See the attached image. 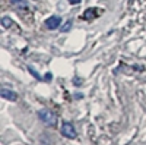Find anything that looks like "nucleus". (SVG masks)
<instances>
[{"instance_id":"f03ea898","label":"nucleus","mask_w":146,"mask_h":145,"mask_svg":"<svg viewBox=\"0 0 146 145\" xmlns=\"http://www.w3.org/2000/svg\"><path fill=\"white\" fill-rule=\"evenodd\" d=\"M60 134L67 139H75L76 138V129L70 122H63L62 129H60Z\"/></svg>"},{"instance_id":"6e6552de","label":"nucleus","mask_w":146,"mask_h":145,"mask_svg":"<svg viewBox=\"0 0 146 145\" xmlns=\"http://www.w3.org/2000/svg\"><path fill=\"white\" fill-rule=\"evenodd\" d=\"M94 12H95L94 9H88L86 12H85V15H83V19H89V18L92 16V13H94Z\"/></svg>"},{"instance_id":"f257e3e1","label":"nucleus","mask_w":146,"mask_h":145,"mask_svg":"<svg viewBox=\"0 0 146 145\" xmlns=\"http://www.w3.org/2000/svg\"><path fill=\"white\" fill-rule=\"evenodd\" d=\"M38 117L45 126H54L57 123V116L50 110V108H41L38 112Z\"/></svg>"},{"instance_id":"1a4fd4ad","label":"nucleus","mask_w":146,"mask_h":145,"mask_svg":"<svg viewBox=\"0 0 146 145\" xmlns=\"http://www.w3.org/2000/svg\"><path fill=\"white\" fill-rule=\"evenodd\" d=\"M28 69H29V70H31V74H32V75H34V76H35V78H36V79H41V76H40V75H38V72H36V70H34V69H32V67H31V66H29V67H28Z\"/></svg>"},{"instance_id":"423d86ee","label":"nucleus","mask_w":146,"mask_h":145,"mask_svg":"<svg viewBox=\"0 0 146 145\" xmlns=\"http://www.w3.org/2000/svg\"><path fill=\"white\" fill-rule=\"evenodd\" d=\"M2 25H3V28H9L10 25H13V22H12L10 18L5 16V18H2Z\"/></svg>"},{"instance_id":"9b49d317","label":"nucleus","mask_w":146,"mask_h":145,"mask_svg":"<svg viewBox=\"0 0 146 145\" xmlns=\"http://www.w3.org/2000/svg\"><path fill=\"white\" fill-rule=\"evenodd\" d=\"M51 78H53V76H51V74H47V75H45V79H48V81H50Z\"/></svg>"},{"instance_id":"20e7f679","label":"nucleus","mask_w":146,"mask_h":145,"mask_svg":"<svg viewBox=\"0 0 146 145\" xmlns=\"http://www.w3.org/2000/svg\"><path fill=\"white\" fill-rule=\"evenodd\" d=\"M0 95L3 97V98L9 100V101H16L18 100V94L10 91V90H6V88H2V91H0Z\"/></svg>"},{"instance_id":"9d476101","label":"nucleus","mask_w":146,"mask_h":145,"mask_svg":"<svg viewBox=\"0 0 146 145\" xmlns=\"http://www.w3.org/2000/svg\"><path fill=\"white\" fill-rule=\"evenodd\" d=\"M80 2H82V0H69V3H70V5H79Z\"/></svg>"},{"instance_id":"7ed1b4c3","label":"nucleus","mask_w":146,"mask_h":145,"mask_svg":"<svg viewBox=\"0 0 146 145\" xmlns=\"http://www.w3.org/2000/svg\"><path fill=\"white\" fill-rule=\"evenodd\" d=\"M60 25H62V18L57 15H53L48 19H45V28L47 29H57V28H60Z\"/></svg>"},{"instance_id":"39448f33","label":"nucleus","mask_w":146,"mask_h":145,"mask_svg":"<svg viewBox=\"0 0 146 145\" xmlns=\"http://www.w3.org/2000/svg\"><path fill=\"white\" fill-rule=\"evenodd\" d=\"M10 3L13 6H16V7H23V9L28 7V3L25 2V0H10Z\"/></svg>"},{"instance_id":"0eeeda50","label":"nucleus","mask_w":146,"mask_h":145,"mask_svg":"<svg viewBox=\"0 0 146 145\" xmlns=\"http://www.w3.org/2000/svg\"><path fill=\"white\" fill-rule=\"evenodd\" d=\"M72 25H73V23H72V21H67V22L64 23L63 27H60V31H62V32H67V31L72 28Z\"/></svg>"}]
</instances>
